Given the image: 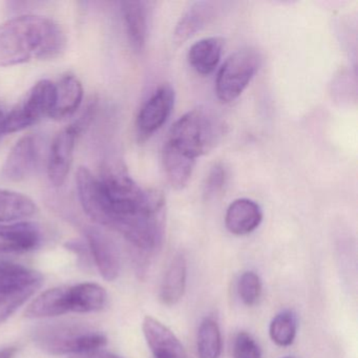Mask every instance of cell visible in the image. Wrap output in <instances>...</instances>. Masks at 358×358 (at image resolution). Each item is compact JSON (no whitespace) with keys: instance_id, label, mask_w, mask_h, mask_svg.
I'll list each match as a JSON object with an SVG mask.
<instances>
[{"instance_id":"30bf717a","label":"cell","mask_w":358,"mask_h":358,"mask_svg":"<svg viewBox=\"0 0 358 358\" xmlns=\"http://www.w3.org/2000/svg\"><path fill=\"white\" fill-rule=\"evenodd\" d=\"M38 161V139L33 135L24 136L10 150L0 175L7 181H22L33 173Z\"/></svg>"},{"instance_id":"52a82bcc","label":"cell","mask_w":358,"mask_h":358,"mask_svg":"<svg viewBox=\"0 0 358 358\" xmlns=\"http://www.w3.org/2000/svg\"><path fill=\"white\" fill-rule=\"evenodd\" d=\"M55 102V83L41 80L35 83L20 101L5 115L3 133H17L50 117Z\"/></svg>"},{"instance_id":"8992f818","label":"cell","mask_w":358,"mask_h":358,"mask_svg":"<svg viewBox=\"0 0 358 358\" xmlns=\"http://www.w3.org/2000/svg\"><path fill=\"white\" fill-rule=\"evenodd\" d=\"M261 56L253 49L234 52L220 69L215 79V94L223 103L238 99L259 71Z\"/></svg>"},{"instance_id":"7c38bea8","label":"cell","mask_w":358,"mask_h":358,"mask_svg":"<svg viewBox=\"0 0 358 358\" xmlns=\"http://www.w3.org/2000/svg\"><path fill=\"white\" fill-rule=\"evenodd\" d=\"M87 241L90 252L102 278L108 282L117 280L120 274L121 263L114 243L96 228L87 230Z\"/></svg>"},{"instance_id":"5b68a950","label":"cell","mask_w":358,"mask_h":358,"mask_svg":"<svg viewBox=\"0 0 358 358\" xmlns=\"http://www.w3.org/2000/svg\"><path fill=\"white\" fill-rule=\"evenodd\" d=\"M36 341L47 353L71 356L102 349L108 343V339L99 331L66 324L41 329L37 333Z\"/></svg>"},{"instance_id":"cb8c5ba5","label":"cell","mask_w":358,"mask_h":358,"mask_svg":"<svg viewBox=\"0 0 358 358\" xmlns=\"http://www.w3.org/2000/svg\"><path fill=\"white\" fill-rule=\"evenodd\" d=\"M297 316L292 310H284L274 316L270 322L269 335L271 341L280 347L291 345L296 337Z\"/></svg>"},{"instance_id":"603a6c76","label":"cell","mask_w":358,"mask_h":358,"mask_svg":"<svg viewBox=\"0 0 358 358\" xmlns=\"http://www.w3.org/2000/svg\"><path fill=\"white\" fill-rule=\"evenodd\" d=\"M223 349L221 330L217 320L206 317L202 320L196 337L199 358H220Z\"/></svg>"},{"instance_id":"5bb4252c","label":"cell","mask_w":358,"mask_h":358,"mask_svg":"<svg viewBox=\"0 0 358 358\" xmlns=\"http://www.w3.org/2000/svg\"><path fill=\"white\" fill-rule=\"evenodd\" d=\"M41 230L30 222L0 225V253L27 252L41 243Z\"/></svg>"},{"instance_id":"7a4b0ae2","label":"cell","mask_w":358,"mask_h":358,"mask_svg":"<svg viewBox=\"0 0 358 358\" xmlns=\"http://www.w3.org/2000/svg\"><path fill=\"white\" fill-rule=\"evenodd\" d=\"M66 45L64 31L50 18L22 15L0 24V66L53 59Z\"/></svg>"},{"instance_id":"7402d4cb","label":"cell","mask_w":358,"mask_h":358,"mask_svg":"<svg viewBox=\"0 0 358 358\" xmlns=\"http://www.w3.org/2000/svg\"><path fill=\"white\" fill-rule=\"evenodd\" d=\"M37 213L38 207L28 196L0 188V223H16Z\"/></svg>"},{"instance_id":"9a60e30c","label":"cell","mask_w":358,"mask_h":358,"mask_svg":"<svg viewBox=\"0 0 358 358\" xmlns=\"http://www.w3.org/2000/svg\"><path fill=\"white\" fill-rule=\"evenodd\" d=\"M83 100V83L74 75H66L55 85V102L50 118L59 121L73 116Z\"/></svg>"},{"instance_id":"d4e9b609","label":"cell","mask_w":358,"mask_h":358,"mask_svg":"<svg viewBox=\"0 0 358 358\" xmlns=\"http://www.w3.org/2000/svg\"><path fill=\"white\" fill-rule=\"evenodd\" d=\"M238 296L247 306H253L262 293V282L255 272L246 271L241 275L238 282Z\"/></svg>"},{"instance_id":"4dcf8cb0","label":"cell","mask_w":358,"mask_h":358,"mask_svg":"<svg viewBox=\"0 0 358 358\" xmlns=\"http://www.w3.org/2000/svg\"><path fill=\"white\" fill-rule=\"evenodd\" d=\"M282 358H295V357H292V356H286V357H282Z\"/></svg>"},{"instance_id":"d6986e66","label":"cell","mask_w":358,"mask_h":358,"mask_svg":"<svg viewBox=\"0 0 358 358\" xmlns=\"http://www.w3.org/2000/svg\"><path fill=\"white\" fill-rule=\"evenodd\" d=\"M187 280V261L182 253L175 255L161 282L160 299L164 305L175 306L184 296Z\"/></svg>"},{"instance_id":"ba28073f","label":"cell","mask_w":358,"mask_h":358,"mask_svg":"<svg viewBox=\"0 0 358 358\" xmlns=\"http://www.w3.org/2000/svg\"><path fill=\"white\" fill-rule=\"evenodd\" d=\"M175 99L173 87L169 83H163L144 102L136 122L140 140L144 141L152 137L166 123L173 112Z\"/></svg>"},{"instance_id":"44dd1931","label":"cell","mask_w":358,"mask_h":358,"mask_svg":"<svg viewBox=\"0 0 358 358\" xmlns=\"http://www.w3.org/2000/svg\"><path fill=\"white\" fill-rule=\"evenodd\" d=\"M71 312L92 313L103 309L108 301L106 289L95 282L70 286Z\"/></svg>"},{"instance_id":"ffe728a7","label":"cell","mask_w":358,"mask_h":358,"mask_svg":"<svg viewBox=\"0 0 358 358\" xmlns=\"http://www.w3.org/2000/svg\"><path fill=\"white\" fill-rule=\"evenodd\" d=\"M223 47L224 41L221 37L201 39L190 47L188 62L198 74H211L221 60Z\"/></svg>"},{"instance_id":"e0dca14e","label":"cell","mask_w":358,"mask_h":358,"mask_svg":"<svg viewBox=\"0 0 358 358\" xmlns=\"http://www.w3.org/2000/svg\"><path fill=\"white\" fill-rule=\"evenodd\" d=\"M121 13L131 48L137 53H141L148 39V5L144 1H123Z\"/></svg>"},{"instance_id":"f1b7e54d","label":"cell","mask_w":358,"mask_h":358,"mask_svg":"<svg viewBox=\"0 0 358 358\" xmlns=\"http://www.w3.org/2000/svg\"><path fill=\"white\" fill-rule=\"evenodd\" d=\"M16 353H17L16 348H6V349L0 350V358H14Z\"/></svg>"},{"instance_id":"277c9868","label":"cell","mask_w":358,"mask_h":358,"mask_svg":"<svg viewBox=\"0 0 358 358\" xmlns=\"http://www.w3.org/2000/svg\"><path fill=\"white\" fill-rule=\"evenodd\" d=\"M43 284L41 272L0 261V324L7 322Z\"/></svg>"},{"instance_id":"484cf974","label":"cell","mask_w":358,"mask_h":358,"mask_svg":"<svg viewBox=\"0 0 358 358\" xmlns=\"http://www.w3.org/2000/svg\"><path fill=\"white\" fill-rule=\"evenodd\" d=\"M228 169L222 163L213 165L205 180L203 194L207 200L215 198L225 187L228 181Z\"/></svg>"},{"instance_id":"8fae6325","label":"cell","mask_w":358,"mask_h":358,"mask_svg":"<svg viewBox=\"0 0 358 358\" xmlns=\"http://www.w3.org/2000/svg\"><path fill=\"white\" fill-rule=\"evenodd\" d=\"M142 330L155 358H189L175 333L156 318L145 316Z\"/></svg>"},{"instance_id":"4fadbf2b","label":"cell","mask_w":358,"mask_h":358,"mask_svg":"<svg viewBox=\"0 0 358 358\" xmlns=\"http://www.w3.org/2000/svg\"><path fill=\"white\" fill-rule=\"evenodd\" d=\"M263 221V210L255 201L234 200L226 211L225 225L230 234L246 236L255 231Z\"/></svg>"},{"instance_id":"9c48e42d","label":"cell","mask_w":358,"mask_h":358,"mask_svg":"<svg viewBox=\"0 0 358 358\" xmlns=\"http://www.w3.org/2000/svg\"><path fill=\"white\" fill-rule=\"evenodd\" d=\"M81 127L79 123L66 127L54 138L48 161V177L55 187L64 185L70 173Z\"/></svg>"},{"instance_id":"3957f363","label":"cell","mask_w":358,"mask_h":358,"mask_svg":"<svg viewBox=\"0 0 358 358\" xmlns=\"http://www.w3.org/2000/svg\"><path fill=\"white\" fill-rule=\"evenodd\" d=\"M222 136L221 121L208 108H196L173 123L163 148L196 162L215 148Z\"/></svg>"},{"instance_id":"4316f807","label":"cell","mask_w":358,"mask_h":358,"mask_svg":"<svg viewBox=\"0 0 358 358\" xmlns=\"http://www.w3.org/2000/svg\"><path fill=\"white\" fill-rule=\"evenodd\" d=\"M234 358H261L262 353L255 339L247 332H240L234 339Z\"/></svg>"},{"instance_id":"ac0fdd59","label":"cell","mask_w":358,"mask_h":358,"mask_svg":"<svg viewBox=\"0 0 358 358\" xmlns=\"http://www.w3.org/2000/svg\"><path fill=\"white\" fill-rule=\"evenodd\" d=\"M217 6L210 1H196L192 3L178 22L173 33L177 43H184L199 31L213 22L217 14Z\"/></svg>"},{"instance_id":"f546056e","label":"cell","mask_w":358,"mask_h":358,"mask_svg":"<svg viewBox=\"0 0 358 358\" xmlns=\"http://www.w3.org/2000/svg\"><path fill=\"white\" fill-rule=\"evenodd\" d=\"M5 113L0 110V140H1L3 136H5V133H3V119H5Z\"/></svg>"},{"instance_id":"2e32d148","label":"cell","mask_w":358,"mask_h":358,"mask_svg":"<svg viewBox=\"0 0 358 358\" xmlns=\"http://www.w3.org/2000/svg\"><path fill=\"white\" fill-rule=\"evenodd\" d=\"M71 313L70 286L56 287L41 293L27 308L28 318H49Z\"/></svg>"},{"instance_id":"83f0119b","label":"cell","mask_w":358,"mask_h":358,"mask_svg":"<svg viewBox=\"0 0 358 358\" xmlns=\"http://www.w3.org/2000/svg\"><path fill=\"white\" fill-rule=\"evenodd\" d=\"M70 358H122L120 356L115 355L110 352L104 351L103 349L94 350V351L85 352V353L76 354Z\"/></svg>"},{"instance_id":"6da1fadb","label":"cell","mask_w":358,"mask_h":358,"mask_svg":"<svg viewBox=\"0 0 358 358\" xmlns=\"http://www.w3.org/2000/svg\"><path fill=\"white\" fill-rule=\"evenodd\" d=\"M76 185L81 206L94 222L118 232L142 252L162 246L165 199L161 192L140 187L120 165L104 167L98 177L79 167Z\"/></svg>"}]
</instances>
